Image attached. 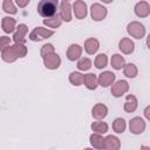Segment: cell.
<instances>
[{"mask_svg": "<svg viewBox=\"0 0 150 150\" xmlns=\"http://www.w3.org/2000/svg\"><path fill=\"white\" fill-rule=\"evenodd\" d=\"M1 27H2V30L7 34L9 33H13L14 29L16 28V21L14 18H11V16H5L2 18L1 20Z\"/></svg>", "mask_w": 150, "mask_h": 150, "instance_id": "obj_18", "label": "cell"}, {"mask_svg": "<svg viewBox=\"0 0 150 150\" xmlns=\"http://www.w3.org/2000/svg\"><path fill=\"white\" fill-rule=\"evenodd\" d=\"M108 14V11L107 8L101 5V4H93L91 7H90V15H91V19L94 21H102L103 19H105Z\"/></svg>", "mask_w": 150, "mask_h": 150, "instance_id": "obj_4", "label": "cell"}, {"mask_svg": "<svg viewBox=\"0 0 150 150\" xmlns=\"http://www.w3.org/2000/svg\"><path fill=\"white\" fill-rule=\"evenodd\" d=\"M64 1H69V0H64Z\"/></svg>", "mask_w": 150, "mask_h": 150, "instance_id": "obj_38", "label": "cell"}, {"mask_svg": "<svg viewBox=\"0 0 150 150\" xmlns=\"http://www.w3.org/2000/svg\"><path fill=\"white\" fill-rule=\"evenodd\" d=\"M98 48H100V42H98L97 39L89 38V39H87L84 41V50H86L87 54L93 55L98 50Z\"/></svg>", "mask_w": 150, "mask_h": 150, "instance_id": "obj_17", "label": "cell"}, {"mask_svg": "<svg viewBox=\"0 0 150 150\" xmlns=\"http://www.w3.org/2000/svg\"><path fill=\"white\" fill-rule=\"evenodd\" d=\"M91 130L94 132H97V134H105L108 131V124L105 122H102V121H96V122H93L91 125H90Z\"/></svg>", "mask_w": 150, "mask_h": 150, "instance_id": "obj_27", "label": "cell"}, {"mask_svg": "<svg viewBox=\"0 0 150 150\" xmlns=\"http://www.w3.org/2000/svg\"><path fill=\"white\" fill-rule=\"evenodd\" d=\"M110 63H111V67L116 70H120L123 68V66L125 64V61H124V57L120 54H114L111 56V60H110Z\"/></svg>", "mask_w": 150, "mask_h": 150, "instance_id": "obj_24", "label": "cell"}, {"mask_svg": "<svg viewBox=\"0 0 150 150\" xmlns=\"http://www.w3.org/2000/svg\"><path fill=\"white\" fill-rule=\"evenodd\" d=\"M91 115L96 120H102L108 115V107L103 103H96L91 109Z\"/></svg>", "mask_w": 150, "mask_h": 150, "instance_id": "obj_14", "label": "cell"}, {"mask_svg": "<svg viewBox=\"0 0 150 150\" xmlns=\"http://www.w3.org/2000/svg\"><path fill=\"white\" fill-rule=\"evenodd\" d=\"M129 90V83L125 80H120L115 83H112L111 87V94L115 97H121Z\"/></svg>", "mask_w": 150, "mask_h": 150, "instance_id": "obj_8", "label": "cell"}, {"mask_svg": "<svg viewBox=\"0 0 150 150\" xmlns=\"http://www.w3.org/2000/svg\"><path fill=\"white\" fill-rule=\"evenodd\" d=\"M115 74L112 71H109V70H105V71H102L98 77H97V84H100L101 87H109L110 84H112L115 82Z\"/></svg>", "mask_w": 150, "mask_h": 150, "instance_id": "obj_9", "label": "cell"}, {"mask_svg": "<svg viewBox=\"0 0 150 150\" xmlns=\"http://www.w3.org/2000/svg\"><path fill=\"white\" fill-rule=\"evenodd\" d=\"M2 9L7 14H16V12H18V9H16L13 0H4V2H2Z\"/></svg>", "mask_w": 150, "mask_h": 150, "instance_id": "obj_31", "label": "cell"}, {"mask_svg": "<svg viewBox=\"0 0 150 150\" xmlns=\"http://www.w3.org/2000/svg\"><path fill=\"white\" fill-rule=\"evenodd\" d=\"M89 141H90V144H91L93 148H95V149H103L104 138L102 137L101 134H97V132L91 134L90 137H89Z\"/></svg>", "mask_w": 150, "mask_h": 150, "instance_id": "obj_23", "label": "cell"}, {"mask_svg": "<svg viewBox=\"0 0 150 150\" xmlns=\"http://www.w3.org/2000/svg\"><path fill=\"white\" fill-rule=\"evenodd\" d=\"M11 42H12L11 38H8V36H6V35L0 36V50H2V49H5L6 47H8V46L11 45Z\"/></svg>", "mask_w": 150, "mask_h": 150, "instance_id": "obj_34", "label": "cell"}, {"mask_svg": "<svg viewBox=\"0 0 150 150\" xmlns=\"http://www.w3.org/2000/svg\"><path fill=\"white\" fill-rule=\"evenodd\" d=\"M53 34H54V32L52 29H47V28H43V27H35L30 32L29 39L32 41H41V40L50 38Z\"/></svg>", "mask_w": 150, "mask_h": 150, "instance_id": "obj_3", "label": "cell"}, {"mask_svg": "<svg viewBox=\"0 0 150 150\" xmlns=\"http://www.w3.org/2000/svg\"><path fill=\"white\" fill-rule=\"evenodd\" d=\"M43 59V64L47 69H50V70H54V69H57L61 64V57L56 54V53H53V54H49Z\"/></svg>", "mask_w": 150, "mask_h": 150, "instance_id": "obj_7", "label": "cell"}, {"mask_svg": "<svg viewBox=\"0 0 150 150\" xmlns=\"http://www.w3.org/2000/svg\"><path fill=\"white\" fill-rule=\"evenodd\" d=\"M137 104H138V101L136 98L135 95H127L125 96V103L123 105V109L125 112H134L136 109H137Z\"/></svg>", "mask_w": 150, "mask_h": 150, "instance_id": "obj_20", "label": "cell"}, {"mask_svg": "<svg viewBox=\"0 0 150 150\" xmlns=\"http://www.w3.org/2000/svg\"><path fill=\"white\" fill-rule=\"evenodd\" d=\"M1 59H2L5 62H8V63L14 62V61L18 59L16 53H15V50H14V47L9 45V46L6 47L5 49H2V50H1Z\"/></svg>", "mask_w": 150, "mask_h": 150, "instance_id": "obj_19", "label": "cell"}, {"mask_svg": "<svg viewBox=\"0 0 150 150\" xmlns=\"http://www.w3.org/2000/svg\"><path fill=\"white\" fill-rule=\"evenodd\" d=\"M150 105H146L145 107V109H144V116H145V118L146 120H150Z\"/></svg>", "mask_w": 150, "mask_h": 150, "instance_id": "obj_36", "label": "cell"}, {"mask_svg": "<svg viewBox=\"0 0 150 150\" xmlns=\"http://www.w3.org/2000/svg\"><path fill=\"white\" fill-rule=\"evenodd\" d=\"M53 53H55V47L52 43H46V45H43L41 47L40 54H41L42 57H45V56H47L49 54H53Z\"/></svg>", "mask_w": 150, "mask_h": 150, "instance_id": "obj_33", "label": "cell"}, {"mask_svg": "<svg viewBox=\"0 0 150 150\" xmlns=\"http://www.w3.org/2000/svg\"><path fill=\"white\" fill-rule=\"evenodd\" d=\"M94 64L97 69H103L107 64H108V56L103 53L98 54L96 57H95V61H94Z\"/></svg>", "mask_w": 150, "mask_h": 150, "instance_id": "obj_29", "label": "cell"}, {"mask_svg": "<svg viewBox=\"0 0 150 150\" xmlns=\"http://www.w3.org/2000/svg\"><path fill=\"white\" fill-rule=\"evenodd\" d=\"M125 128H127V123H125V120L124 118L117 117V118L114 120V122H112V130L115 132L122 134V132H124Z\"/></svg>", "mask_w": 150, "mask_h": 150, "instance_id": "obj_25", "label": "cell"}, {"mask_svg": "<svg viewBox=\"0 0 150 150\" xmlns=\"http://www.w3.org/2000/svg\"><path fill=\"white\" fill-rule=\"evenodd\" d=\"M129 129L135 135L142 134L145 130V122H144V120L142 117H138V116L131 118L130 122H129Z\"/></svg>", "mask_w": 150, "mask_h": 150, "instance_id": "obj_6", "label": "cell"}, {"mask_svg": "<svg viewBox=\"0 0 150 150\" xmlns=\"http://www.w3.org/2000/svg\"><path fill=\"white\" fill-rule=\"evenodd\" d=\"M69 82L73 84V86H81L82 82H83V74L79 73V71H71L69 74Z\"/></svg>", "mask_w": 150, "mask_h": 150, "instance_id": "obj_28", "label": "cell"}, {"mask_svg": "<svg viewBox=\"0 0 150 150\" xmlns=\"http://www.w3.org/2000/svg\"><path fill=\"white\" fill-rule=\"evenodd\" d=\"M13 47H14V50H15L18 57H25L28 53V49L23 43H15Z\"/></svg>", "mask_w": 150, "mask_h": 150, "instance_id": "obj_32", "label": "cell"}, {"mask_svg": "<svg viewBox=\"0 0 150 150\" xmlns=\"http://www.w3.org/2000/svg\"><path fill=\"white\" fill-rule=\"evenodd\" d=\"M101 1H102V2H104V4H110L112 0H101Z\"/></svg>", "mask_w": 150, "mask_h": 150, "instance_id": "obj_37", "label": "cell"}, {"mask_svg": "<svg viewBox=\"0 0 150 150\" xmlns=\"http://www.w3.org/2000/svg\"><path fill=\"white\" fill-rule=\"evenodd\" d=\"M91 64H93V62L89 57H81L77 62V68H79V70L86 71L91 68Z\"/></svg>", "mask_w": 150, "mask_h": 150, "instance_id": "obj_30", "label": "cell"}, {"mask_svg": "<svg viewBox=\"0 0 150 150\" xmlns=\"http://www.w3.org/2000/svg\"><path fill=\"white\" fill-rule=\"evenodd\" d=\"M121 148V142L116 136L112 135H108L104 138L103 142V149H108V150H117Z\"/></svg>", "mask_w": 150, "mask_h": 150, "instance_id": "obj_16", "label": "cell"}, {"mask_svg": "<svg viewBox=\"0 0 150 150\" xmlns=\"http://www.w3.org/2000/svg\"><path fill=\"white\" fill-rule=\"evenodd\" d=\"M15 29L16 30L13 35V41L15 43H23L26 40V34L28 33V27L25 23H20Z\"/></svg>", "mask_w": 150, "mask_h": 150, "instance_id": "obj_10", "label": "cell"}, {"mask_svg": "<svg viewBox=\"0 0 150 150\" xmlns=\"http://www.w3.org/2000/svg\"><path fill=\"white\" fill-rule=\"evenodd\" d=\"M82 47L80 45H76V43H73L68 47L67 49V59L69 61H75L77 59H80V56L82 55Z\"/></svg>", "mask_w": 150, "mask_h": 150, "instance_id": "obj_15", "label": "cell"}, {"mask_svg": "<svg viewBox=\"0 0 150 150\" xmlns=\"http://www.w3.org/2000/svg\"><path fill=\"white\" fill-rule=\"evenodd\" d=\"M123 73L129 79H134L136 77V75L138 74V69L134 63H127L123 66Z\"/></svg>", "mask_w": 150, "mask_h": 150, "instance_id": "obj_26", "label": "cell"}, {"mask_svg": "<svg viewBox=\"0 0 150 150\" xmlns=\"http://www.w3.org/2000/svg\"><path fill=\"white\" fill-rule=\"evenodd\" d=\"M71 9L74 12V15L76 19L82 20L87 16L88 14V8H87V4L83 0H75V2L71 6Z\"/></svg>", "mask_w": 150, "mask_h": 150, "instance_id": "obj_5", "label": "cell"}, {"mask_svg": "<svg viewBox=\"0 0 150 150\" xmlns=\"http://www.w3.org/2000/svg\"><path fill=\"white\" fill-rule=\"evenodd\" d=\"M43 23H45L47 27H49V28H57V27L61 26V23H62V19H61L60 15L56 13V14L49 16V18H45Z\"/></svg>", "mask_w": 150, "mask_h": 150, "instance_id": "obj_22", "label": "cell"}, {"mask_svg": "<svg viewBox=\"0 0 150 150\" xmlns=\"http://www.w3.org/2000/svg\"><path fill=\"white\" fill-rule=\"evenodd\" d=\"M29 1H30V0H15L16 5H18L20 8H25V7L29 4Z\"/></svg>", "mask_w": 150, "mask_h": 150, "instance_id": "obj_35", "label": "cell"}, {"mask_svg": "<svg viewBox=\"0 0 150 150\" xmlns=\"http://www.w3.org/2000/svg\"><path fill=\"white\" fill-rule=\"evenodd\" d=\"M82 84H84L89 90H94L97 88V77L95 74L93 73H89V74H86L83 75V82Z\"/></svg>", "mask_w": 150, "mask_h": 150, "instance_id": "obj_21", "label": "cell"}, {"mask_svg": "<svg viewBox=\"0 0 150 150\" xmlns=\"http://www.w3.org/2000/svg\"><path fill=\"white\" fill-rule=\"evenodd\" d=\"M59 8V0H40L38 4V13L42 18H49L56 14Z\"/></svg>", "mask_w": 150, "mask_h": 150, "instance_id": "obj_1", "label": "cell"}, {"mask_svg": "<svg viewBox=\"0 0 150 150\" xmlns=\"http://www.w3.org/2000/svg\"><path fill=\"white\" fill-rule=\"evenodd\" d=\"M134 11L138 18H146L150 14V5L146 1H139L135 5Z\"/></svg>", "mask_w": 150, "mask_h": 150, "instance_id": "obj_12", "label": "cell"}, {"mask_svg": "<svg viewBox=\"0 0 150 150\" xmlns=\"http://www.w3.org/2000/svg\"><path fill=\"white\" fill-rule=\"evenodd\" d=\"M59 15L62 19V21L69 22L71 20V5L69 4V1L62 0V2L60 5V14Z\"/></svg>", "mask_w": 150, "mask_h": 150, "instance_id": "obj_11", "label": "cell"}, {"mask_svg": "<svg viewBox=\"0 0 150 150\" xmlns=\"http://www.w3.org/2000/svg\"><path fill=\"white\" fill-rule=\"evenodd\" d=\"M127 32L135 39H142L145 35V27L138 21H131L127 26Z\"/></svg>", "mask_w": 150, "mask_h": 150, "instance_id": "obj_2", "label": "cell"}, {"mask_svg": "<svg viewBox=\"0 0 150 150\" xmlns=\"http://www.w3.org/2000/svg\"><path fill=\"white\" fill-rule=\"evenodd\" d=\"M118 48L123 54L128 55L135 50V43L129 38H122V40H120V42H118Z\"/></svg>", "mask_w": 150, "mask_h": 150, "instance_id": "obj_13", "label": "cell"}]
</instances>
